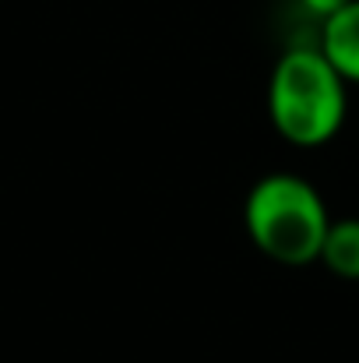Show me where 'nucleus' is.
Returning <instances> with one entry per match:
<instances>
[{
	"instance_id": "f257e3e1",
	"label": "nucleus",
	"mask_w": 359,
	"mask_h": 363,
	"mask_svg": "<svg viewBox=\"0 0 359 363\" xmlns=\"http://www.w3.org/2000/svg\"><path fill=\"white\" fill-rule=\"evenodd\" d=\"M349 82L331 67L321 46H296L278 57L268 82V117L275 130L300 148L328 145L349 110Z\"/></svg>"
},
{
	"instance_id": "7ed1b4c3",
	"label": "nucleus",
	"mask_w": 359,
	"mask_h": 363,
	"mask_svg": "<svg viewBox=\"0 0 359 363\" xmlns=\"http://www.w3.org/2000/svg\"><path fill=\"white\" fill-rule=\"evenodd\" d=\"M321 53L349 85H359V0L321 21Z\"/></svg>"
},
{
	"instance_id": "39448f33",
	"label": "nucleus",
	"mask_w": 359,
	"mask_h": 363,
	"mask_svg": "<svg viewBox=\"0 0 359 363\" xmlns=\"http://www.w3.org/2000/svg\"><path fill=\"white\" fill-rule=\"evenodd\" d=\"M346 4H349V0H300V7H303L307 14L321 18V21H324V18H331L335 11H342Z\"/></svg>"
},
{
	"instance_id": "f03ea898",
	"label": "nucleus",
	"mask_w": 359,
	"mask_h": 363,
	"mask_svg": "<svg viewBox=\"0 0 359 363\" xmlns=\"http://www.w3.org/2000/svg\"><path fill=\"white\" fill-rule=\"evenodd\" d=\"M243 226L253 247L278 264H310L331 226L317 187L296 173L261 177L243 205Z\"/></svg>"
},
{
	"instance_id": "20e7f679",
	"label": "nucleus",
	"mask_w": 359,
	"mask_h": 363,
	"mask_svg": "<svg viewBox=\"0 0 359 363\" xmlns=\"http://www.w3.org/2000/svg\"><path fill=\"white\" fill-rule=\"evenodd\" d=\"M317 261L331 275L346 282H359V219H331Z\"/></svg>"
}]
</instances>
